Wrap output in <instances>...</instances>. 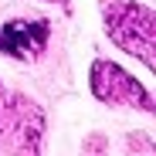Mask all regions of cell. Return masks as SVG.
<instances>
[{
	"instance_id": "1",
	"label": "cell",
	"mask_w": 156,
	"mask_h": 156,
	"mask_svg": "<svg viewBox=\"0 0 156 156\" xmlns=\"http://www.w3.org/2000/svg\"><path fill=\"white\" fill-rule=\"evenodd\" d=\"M105 27L115 44H122L129 55H139L146 65H153V14L139 4H115L105 14Z\"/></svg>"
},
{
	"instance_id": "3",
	"label": "cell",
	"mask_w": 156,
	"mask_h": 156,
	"mask_svg": "<svg viewBox=\"0 0 156 156\" xmlns=\"http://www.w3.org/2000/svg\"><path fill=\"white\" fill-rule=\"evenodd\" d=\"M48 41V20H10L0 27V51L10 58H34Z\"/></svg>"
},
{
	"instance_id": "2",
	"label": "cell",
	"mask_w": 156,
	"mask_h": 156,
	"mask_svg": "<svg viewBox=\"0 0 156 156\" xmlns=\"http://www.w3.org/2000/svg\"><path fill=\"white\" fill-rule=\"evenodd\" d=\"M92 92L98 98L112 102V105H139V109H153V98L149 92L133 82L119 65L112 61H95L92 65Z\"/></svg>"
}]
</instances>
